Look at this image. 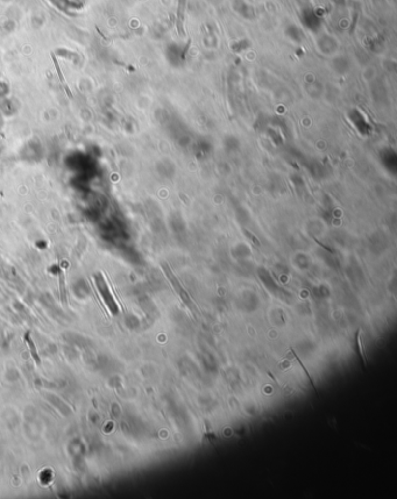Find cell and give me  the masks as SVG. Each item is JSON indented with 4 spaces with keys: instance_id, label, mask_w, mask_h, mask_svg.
<instances>
[{
    "instance_id": "cell-1",
    "label": "cell",
    "mask_w": 397,
    "mask_h": 499,
    "mask_svg": "<svg viewBox=\"0 0 397 499\" xmlns=\"http://www.w3.org/2000/svg\"><path fill=\"white\" fill-rule=\"evenodd\" d=\"M96 283H97V285H98L99 292L102 293V297L104 298V301H105L107 306H109V308L111 309L112 313H114V314L118 313V306H116L113 297L110 295V290L106 285L105 280H104V278L102 277V275H98V276L96 277Z\"/></svg>"
},
{
    "instance_id": "cell-2",
    "label": "cell",
    "mask_w": 397,
    "mask_h": 499,
    "mask_svg": "<svg viewBox=\"0 0 397 499\" xmlns=\"http://www.w3.org/2000/svg\"><path fill=\"white\" fill-rule=\"evenodd\" d=\"M24 340H25V342H26L28 349H29V353H30L31 358H33V360H34V361H35V363H36L37 365H41V359H40V356H39V353H37V350H36L35 343H34V341H33V339H31V336H30V332H27V333L25 334Z\"/></svg>"
},
{
    "instance_id": "cell-3",
    "label": "cell",
    "mask_w": 397,
    "mask_h": 499,
    "mask_svg": "<svg viewBox=\"0 0 397 499\" xmlns=\"http://www.w3.org/2000/svg\"><path fill=\"white\" fill-rule=\"evenodd\" d=\"M357 343H358V348H359V354H360L362 361H364L365 365H367V360H366V355H365V348H364V341H362V332L359 330L358 333H357Z\"/></svg>"
},
{
    "instance_id": "cell-4",
    "label": "cell",
    "mask_w": 397,
    "mask_h": 499,
    "mask_svg": "<svg viewBox=\"0 0 397 499\" xmlns=\"http://www.w3.org/2000/svg\"><path fill=\"white\" fill-rule=\"evenodd\" d=\"M59 285H61L62 302H63V304H67V292H65V286H64V276H63V273L59 274Z\"/></svg>"
}]
</instances>
